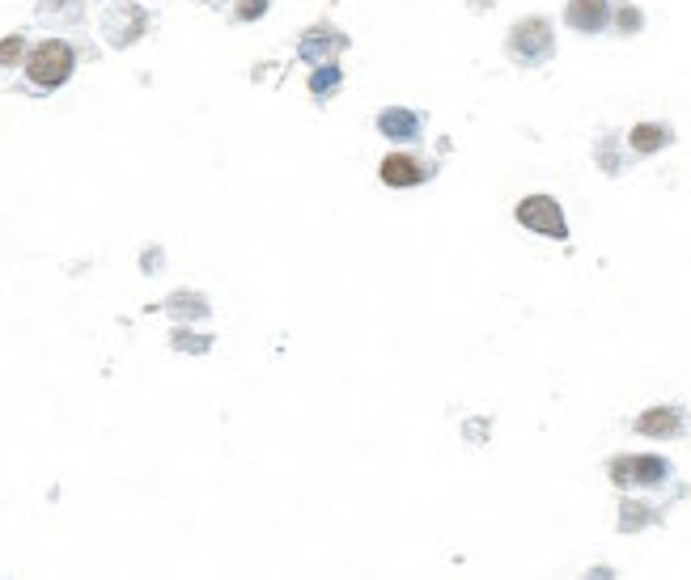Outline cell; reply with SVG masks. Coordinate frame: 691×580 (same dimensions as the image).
<instances>
[{
	"instance_id": "1",
	"label": "cell",
	"mask_w": 691,
	"mask_h": 580,
	"mask_svg": "<svg viewBox=\"0 0 691 580\" xmlns=\"http://www.w3.org/2000/svg\"><path fill=\"white\" fill-rule=\"evenodd\" d=\"M73 64H77L73 47L60 43V39H47V43H39L30 51L26 77H30L34 89H56V85H64L68 77H73Z\"/></svg>"
},
{
	"instance_id": "2",
	"label": "cell",
	"mask_w": 691,
	"mask_h": 580,
	"mask_svg": "<svg viewBox=\"0 0 691 580\" xmlns=\"http://www.w3.org/2000/svg\"><path fill=\"white\" fill-rule=\"evenodd\" d=\"M552 47H556V39H552V26H547L543 17H526V22H518L509 30V56L526 68L543 64L552 56Z\"/></svg>"
},
{
	"instance_id": "3",
	"label": "cell",
	"mask_w": 691,
	"mask_h": 580,
	"mask_svg": "<svg viewBox=\"0 0 691 580\" xmlns=\"http://www.w3.org/2000/svg\"><path fill=\"white\" fill-rule=\"evenodd\" d=\"M518 225H526L530 233H543L552 242L569 238V221H564V212L552 195H526L518 204Z\"/></svg>"
},
{
	"instance_id": "4",
	"label": "cell",
	"mask_w": 691,
	"mask_h": 580,
	"mask_svg": "<svg viewBox=\"0 0 691 580\" xmlns=\"http://www.w3.org/2000/svg\"><path fill=\"white\" fill-rule=\"evenodd\" d=\"M433 178V161L412 157V153H391L382 161V183L386 187H420Z\"/></svg>"
},
{
	"instance_id": "5",
	"label": "cell",
	"mask_w": 691,
	"mask_h": 580,
	"mask_svg": "<svg viewBox=\"0 0 691 580\" xmlns=\"http://www.w3.org/2000/svg\"><path fill=\"white\" fill-rule=\"evenodd\" d=\"M102 30H106V39H111L115 47H128V43H136L140 34H145V13H140L136 5H115L111 13H106Z\"/></svg>"
},
{
	"instance_id": "6",
	"label": "cell",
	"mask_w": 691,
	"mask_h": 580,
	"mask_svg": "<svg viewBox=\"0 0 691 580\" xmlns=\"http://www.w3.org/2000/svg\"><path fill=\"white\" fill-rule=\"evenodd\" d=\"M564 22L581 34H598L611 26V0H569L564 9Z\"/></svg>"
},
{
	"instance_id": "7",
	"label": "cell",
	"mask_w": 691,
	"mask_h": 580,
	"mask_svg": "<svg viewBox=\"0 0 691 580\" xmlns=\"http://www.w3.org/2000/svg\"><path fill=\"white\" fill-rule=\"evenodd\" d=\"M666 475H670V466L662 458H615L611 462V479L615 483H628V479H636V483H662Z\"/></svg>"
},
{
	"instance_id": "8",
	"label": "cell",
	"mask_w": 691,
	"mask_h": 580,
	"mask_svg": "<svg viewBox=\"0 0 691 580\" xmlns=\"http://www.w3.org/2000/svg\"><path fill=\"white\" fill-rule=\"evenodd\" d=\"M683 428V411L679 407H653L645 411L641 420H636V432H645V437H675Z\"/></svg>"
},
{
	"instance_id": "9",
	"label": "cell",
	"mask_w": 691,
	"mask_h": 580,
	"mask_svg": "<svg viewBox=\"0 0 691 580\" xmlns=\"http://www.w3.org/2000/svg\"><path fill=\"white\" fill-rule=\"evenodd\" d=\"M378 128H382V136H391V140H416L420 136V115L395 106V111H382L378 115Z\"/></svg>"
},
{
	"instance_id": "10",
	"label": "cell",
	"mask_w": 691,
	"mask_h": 580,
	"mask_svg": "<svg viewBox=\"0 0 691 580\" xmlns=\"http://www.w3.org/2000/svg\"><path fill=\"white\" fill-rule=\"evenodd\" d=\"M344 47H348L344 34H335V30H310L306 43H301V56L327 64V56H335V51H344Z\"/></svg>"
},
{
	"instance_id": "11",
	"label": "cell",
	"mask_w": 691,
	"mask_h": 580,
	"mask_svg": "<svg viewBox=\"0 0 691 580\" xmlns=\"http://www.w3.org/2000/svg\"><path fill=\"white\" fill-rule=\"evenodd\" d=\"M670 140H675V136H670L666 123H636L632 136H628L632 153H658V149H666Z\"/></svg>"
},
{
	"instance_id": "12",
	"label": "cell",
	"mask_w": 691,
	"mask_h": 580,
	"mask_svg": "<svg viewBox=\"0 0 691 580\" xmlns=\"http://www.w3.org/2000/svg\"><path fill=\"white\" fill-rule=\"evenodd\" d=\"M310 89H314V94H331V89H340V68H335V64H323V72H314Z\"/></svg>"
},
{
	"instance_id": "13",
	"label": "cell",
	"mask_w": 691,
	"mask_h": 580,
	"mask_svg": "<svg viewBox=\"0 0 691 580\" xmlns=\"http://www.w3.org/2000/svg\"><path fill=\"white\" fill-rule=\"evenodd\" d=\"M22 51H26V39L22 34H9V39L0 43V64H17L22 60Z\"/></svg>"
},
{
	"instance_id": "14",
	"label": "cell",
	"mask_w": 691,
	"mask_h": 580,
	"mask_svg": "<svg viewBox=\"0 0 691 580\" xmlns=\"http://www.w3.org/2000/svg\"><path fill=\"white\" fill-rule=\"evenodd\" d=\"M170 310H174V314H183V310H187V314L204 318V314H208V305H204V297H174V301H170Z\"/></svg>"
},
{
	"instance_id": "15",
	"label": "cell",
	"mask_w": 691,
	"mask_h": 580,
	"mask_svg": "<svg viewBox=\"0 0 691 580\" xmlns=\"http://www.w3.org/2000/svg\"><path fill=\"white\" fill-rule=\"evenodd\" d=\"M268 13V0H238V22H255Z\"/></svg>"
},
{
	"instance_id": "16",
	"label": "cell",
	"mask_w": 691,
	"mask_h": 580,
	"mask_svg": "<svg viewBox=\"0 0 691 580\" xmlns=\"http://www.w3.org/2000/svg\"><path fill=\"white\" fill-rule=\"evenodd\" d=\"M619 30H624V34H632V30H641V13H636V9H624V13H619V22H615Z\"/></svg>"
}]
</instances>
